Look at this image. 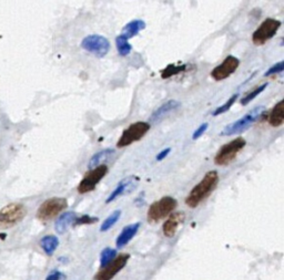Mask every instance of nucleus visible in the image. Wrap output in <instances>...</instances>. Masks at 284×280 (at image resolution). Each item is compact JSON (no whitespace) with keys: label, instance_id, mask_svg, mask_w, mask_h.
Listing matches in <instances>:
<instances>
[{"label":"nucleus","instance_id":"a878e982","mask_svg":"<svg viewBox=\"0 0 284 280\" xmlns=\"http://www.w3.org/2000/svg\"><path fill=\"white\" fill-rule=\"evenodd\" d=\"M238 98H239V94H238V93L233 94L232 97H231L229 100H228L223 105L219 106V108H216V109L213 111V113H212L213 116H218V115H220V114H222V113H225V112L229 111V110L231 109V106L236 103V101L238 100Z\"/></svg>","mask_w":284,"mask_h":280},{"label":"nucleus","instance_id":"a211bd4d","mask_svg":"<svg viewBox=\"0 0 284 280\" xmlns=\"http://www.w3.org/2000/svg\"><path fill=\"white\" fill-rule=\"evenodd\" d=\"M144 28H146V22H144L143 20H140V19L132 20L129 22V24H127L124 27L121 36H124L126 39L129 40L130 38L136 37L139 32L144 29Z\"/></svg>","mask_w":284,"mask_h":280},{"label":"nucleus","instance_id":"b1692460","mask_svg":"<svg viewBox=\"0 0 284 280\" xmlns=\"http://www.w3.org/2000/svg\"><path fill=\"white\" fill-rule=\"evenodd\" d=\"M120 216H121V211L120 209L115 211L112 214H111L109 217H107V220H104L101 227H100V232H107V231H109V229L112 227L117 222L119 221Z\"/></svg>","mask_w":284,"mask_h":280},{"label":"nucleus","instance_id":"6ab92c4d","mask_svg":"<svg viewBox=\"0 0 284 280\" xmlns=\"http://www.w3.org/2000/svg\"><path fill=\"white\" fill-rule=\"evenodd\" d=\"M283 100L279 101L274 108L271 110L269 115V123L270 125L274 127H279L284 123V108H283Z\"/></svg>","mask_w":284,"mask_h":280},{"label":"nucleus","instance_id":"7c9ffc66","mask_svg":"<svg viewBox=\"0 0 284 280\" xmlns=\"http://www.w3.org/2000/svg\"><path fill=\"white\" fill-rule=\"evenodd\" d=\"M171 152V149L168 148V149H164L163 151H161V152L157 155V158H155V160L157 161H162L163 159H165L166 156H168V154Z\"/></svg>","mask_w":284,"mask_h":280},{"label":"nucleus","instance_id":"1a4fd4ad","mask_svg":"<svg viewBox=\"0 0 284 280\" xmlns=\"http://www.w3.org/2000/svg\"><path fill=\"white\" fill-rule=\"evenodd\" d=\"M107 173H108V166L104 164H101L90 170L80 181L79 185H78V192L80 194L92 192L99 184V182L107 175Z\"/></svg>","mask_w":284,"mask_h":280},{"label":"nucleus","instance_id":"f8f14e48","mask_svg":"<svg viewBox=\"0 0 284 280\" xmlns=\"http://www.w3.org/2000/svg\"><path fill=\"white\" fill-rule=\"evenodd\" d=\"M240 65V60L235 55H228L223 62L211 71V77L215 81H222L229 78L231 75L235 74L237 69Z\"/></svg>","mask_w":284,"mask_h":280},{"label":"nucleus","instance_id":"ddd939ff","mask_svg":"<svg viewBox=\"0 0 284 280\" xmlns=\"http://www.w3.org/2000/svg\"><path fill=\"white\" fill-rule=\"evenodd\" d=\"M138 182H139L138 177H129L126 178L124 181H121L119 183V185L113 189V192L109 195V197L107 198V200H105V203L109 204L111 201H113L116 198H118L119 196L129 194L131 190L137 186Z\"/></svg>","mask_w":284,"mask_h":280},{"label":"nucleus","instance_id":"20e7f679","mask_svg":"<svg viewBox=\"0 0 284 280\" xmlns=\"http://www.w3.org/2000/svg\"><path fill=\"white\" fill-rule=\"evenodd\" d=\"M247 145V141L243 137L239 136L231 142L224 144L214 158V163L216 165H228L237 158L238 153L244 149Z\"/></svg>","mask_w":284,"mask_h":280},{"label":"nucleus","instance_id":"423d86ee","mask_svg":"<svg viewBox=\"0 0 284 280\" xmlns=\"http://www.w3.org/2000/svg\"><path fill=\"white\" fill-rule=\"evenodd\" d=\"M27 215V208L25 205L19 203H13L0 211V226L11 227L20 223Z\"/></svg>","mask_w":284,"mask_h":280},{"label":"nucleus","instance_id":"c85d7f7f","mask_svg":"<svg viewBox=\"0 0 284 280\" xmlns=\"http://www.w3.org/2000/svg\"><path fill=\"white\" fill-rule=\"evenodd\" d=\"M98 222V218L97 217H91V216H88V215H83L81 217H78L76 220L75 225H83V224H93Z\"/></svg>","mask_w":284,"mask_h":280},{"label":"nucleus","instance_id":"5701e85b","mask_svg":"<svg viewBox=\"0 0 284 280\" xmlns=\"http://www.w3.org/2000/svg\"><path fill=\"white\" fill-rule=\"evenodd\" d=\"M266 88H268V83H263V85H261V86L257 87L255 89H253V90H252L251 92H249V93L246 95V97H243V98L241 99L240 103H241L242 105L249 104L250 102H251L252 100H254L255 98H257L259 94L262 93Z\"/></svg>","mask_w":284,"mask_h":280},{"label":"nucleus","instance_id":"2f4dec72","mask_svg":"<svg viewBox=\"0 0 284 280\" xmlns=\"http://www.w3.org/2000/svg\"><path fill=\"white\" fill-rule=\"evenodd\" d=\"M60 278H61V272L55 270V271H52L51 273H50L46 280H60Z\"/></svg>","mask_w":284,"mask_h":280},{"label":"nucleus","instance_id":"0eeeda50","mask_svg":"<svg viewBox=\"0 0 284 280\" xmlns=\"http://www.w3.org/2000/svg\"><path fill=\"white\" fill-rule=\"evenodd\" d=\"M281 21L273 18L265 19L262 24L260 25L257 30L253 32L252 35V41L255 46H263L264 43L268 42L273 38L277 30L281 27Z\"/></svg>","mask_w":284,"mask_h":280},{"label":"nucleus","instance_id":"6e6552de","mask_svg":"<svg viewBox=\"0 0 284 280\" xmlns=\"http://www.w3.org/2000/svg\"><path fill=\"white\" fill-rule=\"evenodd\" d=\"M150 127L151 126H150L148 122L133 123V124H131L121 134L120 138L117 142V147L121 149L139 141V139H141L149 132Z\"/></svg>","mask_w":284,"mask_h":280},{"label":"nucleus","instance_id":"bb28decb","mask_svg":"<svg viewBox=\"0 0 284 280\" xmlns=\"http://www.w3.org/2000/svg\"><path fill=\"white\" fill-rule=\"evenodd\" d=\"M183 70H186V65H174V64H170L166 66V68L162 71V77L163 79H166V78H170L175 75L180 74Z\"/></svg>","mask_w":284,"mask_h":280},{"label":"nucleus","instance_id":"7ed1b4c3","mask_svg":"<svg viewBox=\"0 0 284 280\" xmlns=\"http://www.w3.org/2000/svg\"><path fill=\"white\" fill-rule=\"evenodd\" d=\"M177 206L178 201L176 198L171 197V196H164V197L154 201V203L149 207L147 214L148 222L157 223L161 220H163L166 216L172 214V212L176 209Z\"/></svg>","mask_w":284,"mask_h":280},{"label":"nucleus","instance_id":"dca6fc26","mask_svg":"<svg viewBox=\"0 0 284 280\" xmlns=\"http://www.w3.org/2000/svg\"><path fill=\"white\" fill-rule=\"evenodd\" d=\"M78 218L75 212H66L55 221L54 229L58 234H64L68 231L71 225H75L76 220Z\"/></svg>","mask_w":284,"mask_h":280},{"label":"nucleus","instance_id":"4be33fe9","mask_svg":"<svg viewBox=\"0 0 284 280\" xmlns=\"http://www.w3.org/2000/svg\"><path fill=\"white\" fill-rule=\"evenodd\" d=\"M116 46H117V50H118V53L121 55V57H126V55L130 54L132 50V46L130 44V42L128 41V39H126L121 35L116 38Z\"/></svg>","mask_w":284,"mask_h":280},{"label":"nucleus","instance_id":"9b49d317","mask_svg":"<svg viewBox=\"0 0 284 280\" xmlns=\"http://www.w3.org/2000/svg\"><path fill=\"white\" fill-rule=\"evenodd\" d=\"M129 258H130L129 254H121L118 257H116V258L111 261L110 264L101 268V270L97 273L94 279L96 280H111L117 275V273L122 269V268H125Z\"/></svg>","mask_w":284,"mask_h":280},{"label":"nucleus","instance_id":"412c9836","mask_svg":"<svg viewBox=\"0 0 284 280\" xmlns=\"http://www.w3.org/2000/svg\"><path fill=\"white\" fill-rule=\"evenodd\" d=\"M113 153H115L113 149H105V150L100 151V152L94 154L88 163L89 170H92V169H94V167L99 166L100 163H102L103 161H105L108 158H110V156L112 155Z\"/></svg>","mask_w":284,"mask_h":280},{"label":"nucleus","instance_id":"f3484780","mask_svg":"<svg viewBox=\"0 0 284 280\" xmlns=\"http://www.w3.org/2000/svg\"><path fill=\"white\" fill-rule=\"evenodd\" d=\"M180 106H181V103L179 102V101H177V100L166 101L165 103L159 106L157 110H154V112L151 114V117H150V119H151L152 121L160 120L161 117H163L164 115L170 113V112H172V111L179 109Z\"/></svg>","mask_w":284,"mask_h":280},{"label":"nucleus","instance_id":"2eb2a0df","mask_svg":"<svg viewBox=\"0 0 284 280\" xmlns=\"http://www.w3.org/2000/svg\"><path fill=\"white\" fill-rule=\"evenodd\" d=\"M139 228H140V223H135V224H130V225H128L122 229V232L120 233L118 238H117L116 242L117 247L122 248L125 247L126 245H128V243L136 236Z\"/></svg>","mask_w":284,"mask_h":280},{"label":"nucleus","instance_id":"393cba45","mask_svg":"<svg viewBox=\"0 0 284 280\" xmlns=\"http://www.w3.org/2000/svg\"><path fill=\"white\" fill-rule=\"evenodd\" d=\"M116 256H117L116 249H112V248L103 249L101 253V257H100V264H101V268L110 264V262L116 258Z\"/></svg>","mask_w":284,"mask_h":280},{"label":"nucleus","instance_id":"9d476101","mask_svg":"<svg viewBox=\"0 0 284 280\" xmlns=\"http://www.w3.org/2000/svg\"><path fill=\"white\" fill-rule=\"evenodd\" d=\"M81 47L98 58L104 57L110 51V42L107 38L100 35H90L83 38Z\"/></svg>","mask_w":284,"mask_h":280},{"label":"nucleus","instance_id":"cd10ccee","mask_svg":"<svg viewBox=\"0 0 284 280\" xmlns=\"http://www.w3.org/2000/svg\"><path fill=\"white\" fill-rule=\"evenodd\" d=\"M284 69V61H280V62H277L275 64H273L271 66V68L265 72L264 77H270L272 75H277V74H281Z\"/></svg>","mask_w":284,"mask_h":280},{"label":"nucleus","instance_id":"f257e3e1","mask_svg":"<svg viewBox=\"0 0 284 280\" xmlns=\"http://www.w3.org/2000/svg\"><path fill=\"white\" fill-rule=\"evenodd\" d=\"M219 183V174L216 171H209L199 184L194 186L186 198V204L190 208H196L202 201L212 194Z\"/></svg>","mask_w":284,"mask_h":280},{"label":"nucleus","instance_id":"c756f323","mask_svg":"<svg viewBox=\"0 0 284 280\" xmlns=\"http://www.w3.org/2000/svg\"><path fill=\"white\" fill-rule=\"evenodd\" d=\"M208 126H209V124L208 123H203V124H201L200 125L196 131H194V133L192 134V138L193 139H197V138H199L200 136L202 135V134L208 130Z\"/></svg>","mask_w":284,"mask_h":280},{"label":"nucleus","instance_id":"aec40b11","mask_svg":"<svg viewBox=\"0 0 284 280\" xmlns=\"http://www.w3.org/2000/svg\"><path fill=\"white\" fill-rule=\"evenodd\" d=\"M40 246L44 253H46L48 256H51L55 251V249L58 248L59 239L53 236V235H48V236H44L41 238Z\"/></svg>","mask_w":284,"mask_h":280},{"label":"nucleus","instance_id":"f03ea898","mask_svg":"<svg viewBox=\"0 0 284 280\" xmlns=\"http://www.w3.org/2000/svg\"><path fill=\"white\" fill-rule=\"evenodd\" d=\"M265 112L264 106H257L252 109L246 115H243L241 119L226 125L223 130L221 131V135H235V134H240L251 126L253 123L257 122L262 114Z\"/></svg>","mask_w":284,"mask_h":280},{"label":"nucleus","instance_id":"4468645a","mask_svg":"<svg viewBox=\"0 0 284 280\" xmlns=\"http://www.w3.org/2000/svg\"><path fill=\"white\" fill-rule=\"evenodd\" d=\"M185 221V213L183 212H179V213H175V214H171L170 217L166 220L162 226V231L164 236L166 237H174L178 228L182 224V222Z\"/></svg>","mask_w":284,"mask_h":280},{"label":"nucleus","instance_id":"39448f33","mask_svg":"<svg viewBox=\"0 0 284 280\" xmlns=\"http://www.w3.org/2000/svg\"><path fill=\"white\" fill-rule=\"evenodd\" d=\"M68 207V201L66 198L63 197H52L47 200H44L43 203L39 207L37 212L38 220L41 222H48L52 220L57 215H59L61 212L66 209Z\"/></svg>","mask_w":284,"mask_h":280}]
</instances>
